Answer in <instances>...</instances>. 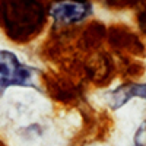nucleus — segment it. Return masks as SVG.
Masks as SVG:
<instances>
[{
    "instance_id": "obj_1",
    "label": "nucleus",
    "mask_w": 146,
    "mask_h": 146,
    "mask_svg": "<svg viewBox=\"0 0 146 146\" xmlns=\"http://www.w3.org/2000/svg\"><path fill=\"white\" fill-rule=\"evenodd\" d=\"M45 21V10L36 0H2L0 22L12 40L23 42L38 32Z\"/></svg>"
},
{
    "instance_id": "obj_2",
    "label": "nucleus",
    "mask_w": 146,
    "mask_h": 146,
    "mask_svg": "<svg viewBox=\"0 0 146 146\" xmlns=\"http://www.w3.org/2000/svg\"><path fill=\"white\" fill-rule=\"evenodd\" d=\"M36 73L38 70L23 64L15 53L0 50V95L12 86L35 88Z\"/></svg>"
},
{
    "instance_id": "obj_3",
    "label": "nucleus",
    "mask_w": 146,
    "mask_h": 146,
    "mask_svg": "<svg viewBox=\"0 0 146 146\" xmlns=\"http://www.w3.org/2000/svg\"><path fill=\"white\" fill-rule=\"evenodd\" d=\"M92 15V6L86 0H58L48 9V16L64 25L83 22Z\"/></svg>"
},
{
    "instance_id": "obj_4",
    "label": "nucleus",
    "mask_w": 146,
    "mask_h": 146,
    "mask_svg": "<svg viewBox=\"0 0 146 146\" xmlns=\"http://www.w3.org/2000/svg\"><path fill=\"white\" fill-rule=\"evenodd\" d=\"M107 98H108L107 101H108L110 107H111L113 110L121 108L124 104H127V102L133 98L130 83H129V85H123V86H118L117 89H114V91H111V92H108Z\"/></svg>"
},
{
    "instance_id": "obj_5",
    "label": "nucleus",
    "mask_w": 146,
    "mask_h": 146,
    "mask_svg": "<svg viewBox=\"0 0 146 146\" xmlns=\"http://www.w3.org/2000/svg\"><path fill=\"white\" fill-rule=\"evenodd\" d=\"M133 142H135L133 146H146V121H143L142 126L137 129Z\"/></svg>"
},
{
    "instance_id": "obj_6",
    "label": "nucleus",
    "mask_w": 146,
    "mask_h": 146,
    "mask_svg": "<svg viewBox=\"0 0 146 146\" xmlns=\"http://www.w3.org/2000/svg\"><path fill=\"white\" fill-rule=\"evenodd\" d=\"M133 98L139 96L142 100H146V83H130Z\"/></svg>"
},
{
    "instance_id": "obj_7",
    "label": "nucleus",
    "mask_w": 146,
    "mask_h": 146,
    "mask_svg": "<svg viewBox=\"0 0 146 146\" xmlns=\"http://www.w3.org/2000/svg\"><path fill=\"white\" fill-rule=\"evenodd\" d=\"M108 5H111L114 7H127V6H131L137 3L139 0H105Z\"/></svg>"
},
{
    "instance_id": "obj_8",
    "label": "nucleus",
    "mask_w": 146,
    "mask_h": 146,
    "mask_svg": "<svg viewBox=\"0 0 146 146\" xmlns=\"http://www.w3.org/2000/svg\"><path fill=\"white\" fill-rule=\"evenodd\" d=\"M139 18V25H140V28H142V31L146 34V0L143 2V5H142V7H140V10H139V15H137Z\"/></svg>"
}]
</instances>
